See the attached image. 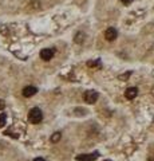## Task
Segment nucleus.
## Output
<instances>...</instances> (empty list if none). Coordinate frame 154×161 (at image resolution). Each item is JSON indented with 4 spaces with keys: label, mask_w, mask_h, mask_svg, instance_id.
Returning a JSON list of instances; mask_svg holds the SVG:
<instances>
[{
    "label": "nucleus",
    "mask_w": 154,
    "mask_h": 161,
    "mask_svg": "<svg viewBox=\"0 0 154 161\" xmlns=\"http://www.w3.org/2000/svg\"><path fill=\"white\" fill-rule=\"evenodd\" d=\"M4 106H6V103H4V101H2V99H0V110H2V109H4Z\"/></svg>",
    "instance_id": "obj_14"
},
{
    "label": "nucleus",
    "mask_w": 154,
    "mask_h": 161,
    "mask_svg": "<svg viewBox=\"0 0 154 161\" xmlns=\"http://www.w3.org/2000/svg\"><path fill=\"white\" fill-rule=\"evenodd\" d=\"M105 161H110V160H105Z\"/></svg>",
    "instance_id": "obj_16"
},
{
    "label": "nucleus",
    "mask_w": 154,
    "mask_h": 161,
    "mask_svg": "<svg viewBox=\"0 0 154 161\" xmlns=\"http://www.w3.org/2000/svg\"><path fill=\"white\" fill-rule=\"evenodd\" d=\"M61 137H62V134L59 133V132H56V133H54L51 136V141H52V142H58V141L61 140Z\"/></svg>",
    "instance_id": "obj_10"
},
{
    "label": "nucleus",
    "mask_w": 154,
    "mask_h": 161,
    "mask_svg": "<svg viewBox=\"0 0 154 161\" xmlns=\"http://www.w3.org/2000/svg\"><path fill=\"white\" fill-rule=\"evenodd\" d=\"M6 121H7V115L4 113H2V114H0V128L6 125Z\"/></svg>",
    "instance_id": "obj_11"
},
{
    "label": "nucleus",
    "mask_w": 154,
    "mask_h": 161,
    "mask_svg": "<svg viewBox=\"0 0 154 161\" xmlns=\"http://www.w3.org/2000/svg\"><path fill=\"white\" fill-rule=\"evenodd\" d=\"M137 94H138V89L137 87H129L125 92V97L127 99H134L137 97Z\"/></svg>",
    "instance_id": "obj_7"
},
{
    "label": "nucleus",
    "mask_w": 154,
    "mask_h": 161,
    "mask_svg": "<svg viewBox=\"0 0 154 161\" xmlns=\"http://www.w3.org/2000/svg\"><path fill=\"white\" fill-rule=\"evenodd\" d=\"M98 97H99V94H98V92H95V90H88V92H86V93H84V95H83L84 102L90 103V105L91 103H95Z\"/></svg>",
    "instance_id": "obj_2"
},
{
    "label": "nucleus",
    "mask_w": 154,
    "mask_h": 161,
    "mask_svg": "<svg viewBox=\"0 0 154 161\" xmlns=\"http://www.w3.org/2000/svg\"><path fill=\"white\" fill-rule=\"evenodd\" d=\"M130 74H131V73H130V71H129L127 74H123V75H119V79H127L129 77H130Z\"/></svg>",
    "instance_id": "obj_12"
},
{
    "label": "nucleus",
    "mask_w": 154,
    "mask_h": 161,
    "mask_svg": "<svg viewBox=\"0 0 154 161\" xmlns=\"http://www.w3.org/2000/svg\"><path fill=\"white\" fill-rule=\"evenodd\" d=\"M88 67H101V59H94V60H88L87 62Z\"/></svg>",
    "instance_id": "obj_8"
},
{
    "label": "nucleus",
    "mask_w": 154,
    "mask_h": 161,
    "mask_svg": "<svg viewBox=\"0 0 154 161\" xmlns=\"http://www.w3.org/2000/svg\"><path fill=\"white\" fill-rule=\"evenodd\" d=\"M42 119H43V113H42V110L39 109V108H32L31 110H29V113H28V121L31 124H39V122H42Z\"/></svg>",
    "instance_id": "obj_1"
},
{
    "label": "nucleus",
    "mask_w": 154,
    "mask_h": 161,
    "mask_svg": "<svg viewBox=\"0 0 154 161\" xmlns=\"http://www.w3.org/2000/svg\"><path fill=\"white\" fill-rule=\"evenodd\" d=\"M105 38L109 40V42H113V40H115L117 38V30L114 27H109L105 32Z\"/></svg>",
    "instance_id": "obj_5"
},
{
    "label": "nucleus",
    "mask_w": 154,
    "mask_h": 161,
    "mask_svg": "<svg viewBox=\"0 0 154 161\" xmlns=\"http://www.w3.org/2000/svg\"><path fill=\"white\" fill-rule=\"evenodd\" d=\"M98 156H99L98 152L88 153V154H79V156H77V160L78 161H94L98 158Z\"/></svg>",
    "instance_id": "obj_3"
},
{
    "label": "nucleus",
    "mask_w": 154,
    "mask_h": 161,
    "mask_svg": "<svg viewBox=\"0 0 154 161\" xmlns=\"http://www.w3.org/2000/svg\"><path fill=\"white\" fill-rule=\"evenodd\" d=\"M122 3L125 4V6H127V4H131L133 3V0H122Z\"/></svg>",
    "instance_id": "obj_13"
},
{
    "label": "nucleus",
    "mask_w": 154,
    "mask_h": 161,
    "mask_svg": "<svg viewBox=\"0 0 154 161\" xmlns=\"http://www.w3.org/2000/svg\"><path fill=\"white\" fill-rule=\"evenodd\" d=\"M54 54H55V50L54 48H43L40 51V58L43 60H50V59H52Z\"/></svg>",
    "instance_id": "obj_4"
},
{
    "label": "nucleus",
    "mask_w": 154,
    "mask_h": 161,
    "mask_svg": "<svg viewBox=\"0 0 154 161\" xmlns=\"http://www.w3.org/2000/svg\"><path fill=\"white\" fill-rule=\"evenodd\" d=\"M38 93V89L35 86H27V87H24L23 89V95L26 98H29V97H32V95H35Z\"/></svg>",
    "instance_id": "obj_6"
},
{
    "label": "nucleus",
    "mask_w": 154,
    "mask_h": 161,
    "mask_svg": "<svg viewBox=\"0 0 154 161\" xmlns=\"http://www.w3.org/2000/svg\"><path fill=\"white\" fill-rule=\"evenodd\" d=\"M83 40H84V34L83 32H78L77 36H75V42L81 44V43H83Z\"/></svg>",
    "instance_id": "obj_9"
},
{
    "label": "nucleus",
    "mask_w": 154,
    "mask_h": 161,
    "mask_svg": "<svg viewBox=\"0 0 154 161\" xmlns=\"http://www.w3.org/2000/svg\"><path fill=\"white\" fill-rule=\"evenodd\" d=\"M34 161H46V160H44V158H42V157H38V158H35Z\"/></svg>",
    "instance_id": "obj_15"
}]
</instances>
